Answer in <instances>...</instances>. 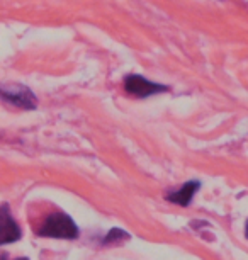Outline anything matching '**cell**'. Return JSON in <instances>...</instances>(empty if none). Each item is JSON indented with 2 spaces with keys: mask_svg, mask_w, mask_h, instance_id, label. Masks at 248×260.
Masks as SVG:
<instances>
[{
  "mask_svg": "<svg viewBox=\"0 0 248 260\" xmlns=\"http://www.w3.org/2000/svg\"><path fill=\"white\" fill-rule=\"evenodd\" d=\"M21 228L11 214L7 204L0 206V247L21 240Z\"/></svg>",
  "mask_w": 248,
  "mask_h": 260,
  "instance_id": "277c9868",
  "label": "cell"
},
{
  "mask_svg": "<svg viewBox=\"0 0 248 260\" xmlns=\"http://www.w3.org/2000/svg\"><path fill=\"white\" fill-rule=\"evenodd\" d=\"M0 101L26 111H32L38 107V99L31 89L19 83H0Z\"/></svg>",
  "mask_w": 248,
  "mask_h": 260,
  "instance_id": "7a4b0ae2",
  "label": "cell"
},
{
  "mask_svg": "<svg viewBox=\"0 0 248 260\" xmlns=\"http://www.w3.org/2000/svg\"><path fill=\"white\" fill-rule=\"evenodd\" d=\"M0 260H7V255L2 253V255H0Z\"/></svg>",
  "mask_w": 248,
  "mask_h": 260,
  "instance_id": "52a82bcc",
  "label": "cell"
},
{
  "mask_svg": "<svg viewBox=\"0 0 248 260\" xmlns=\"http://www.w3.org/2000/svg\"><path fill=\"white\" fill-rule=\"evenodd\" d=\"M199 187H201V184H199L197 180H189V182L182 185V189L167 194V201H170V203H173V204H179V206H189V203H191L192 198L196 196Z\"/></svg>",
  "mask_w": 248,
  "mask_h": 260,
  "instance_id": "5b68a950",
  "label": "cell"
},
{
  "mask_svg": "<svg viewBox=\"0 0 248 260\" xmlns=\"http://www.w3.org/2000/svg\"><path fill=\"white\" fill-rule=\"evenodd\" d=\"M40 237L58 238V240H75L79 237V226L74 219L65 213H53L45 219L43 226L38 232Z\"/></svg>",
  "mask_w": 248,
  "mask_h": 260,
  "instance_id": "6da1fadb",
  "label": "cell"
},
{
  "mask_svg": "<svg viewBox=\"0 0 248 260\" xmlns=\"http://www.w3.org/2000/svg\"><path fill=\"white\" fill-rule=\"evenodd\" d=\"M245 237L248 238V221H246V226H245Z\"/></svg>",
  "mask_w": 248,
  "mask_h": 260,
  "instance_id": "ba28073f",
  "label": "cell"
},
{
  "mask_svg": "<svg viewBox=\"0 0 248 260\" xmlns=\"http://www.w3.org/2000/svg\"><path fill=\"white\" fill-rule=\"evenodd\" d=\"M17 260H27V258H17Z\"/></svg>",
  "mask_w": 248,
  "mask_h": 260,
  "instance_id": "9c48e42d",
  "label": "cell"
},
{
  "mask_svg": "<svg viewBox=\"0 0 248 260\" xmlns=\"http://www.w3.org/2000/svg\"><path fill=\"white\" fill-rule=\"evenodd\" d=\"M129 238V235L123 232V230L119 228H114L111 230V232L108 233V237L104 238V245H109V243H116V242H123V240Z\"/></svg>",
  "mask_w": 248,
  "mask_h": 260,
  "instance_id": "8992f818",
  "label": "cell"
},
{
  "mask_svg": "<svg viewBox=\"0 0 248 260\" xmlns=\"http://www.w3.org/2000/svg\"><path fill=\"white\" fill-rule=\"evenodd\" d=\"M124 90L129 95H134L138 99H147L150 95H157L162 92H167V85H160V83H153L147 80L141 75H128L124 78Z\"/></svg>",
  "mask_w": 248,
  "mask_h": 260,
  "instance_id": "3957f363",
  "label": "cell"
}]
</instances>
